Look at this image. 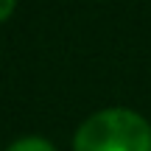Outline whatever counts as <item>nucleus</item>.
Masks as SVG:
<instances>
[{
  "label": "nucleus",
  "instance_id": "obj_1",
  "mask_svg": "<svg viewBox=\"0 0 151 151\" xmlns=\"http://www.w3.org/2000/svg\"><path fill=\"white\" fill-rule=\"evenodd\" d=\"M73 151H151V123L132 109H101L78 126Z\"/></svg>",
  "mask_w": 151,
  "mask_h": 151
},
{
  "label": "nucleus",
  "instance_id": "obj_2",
  "mask_svg": "<svg viewBox=\"0 0 151 151\" xmlns=\"http://www.w3.org/2000/svg\"><path fill=\"white\" fill-rule=\"evenodd\" d=\"M6 151H56V148L45 137H22V140H14Z\"/></svg>",
  "mask_w": 151,
  "mask_h": 151
},
{
  "label": "nucleus",
  "instance_id": "obj_3",
  "mask_svg": "<svg viewBox=\"0 0 151 151\" xmlns=\"http://www.w3.org/2000/svg\"><path fill=\"white\" fill-rule=\"evenodd\" d=\"M14 9H17V0H0V22L9 20Z\"/></svg>",
  "mask_w": 151,
  "mask_h": 151
}]
</instances>
